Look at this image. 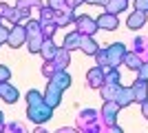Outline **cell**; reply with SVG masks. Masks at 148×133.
Wrapping results in <instances>:
<instances>
[{
  "instance_id": "obj_1",
  "label": "cell",
  "mask_w": 148,
  "mask_h": 133,
  "mask_svg": "<svg viewBox=\"0 0 148 133\" xmlns=\"http://www.w3.org/2000/svg\"><path fill=\"white\" fill-rule=\"evenodd\" d=\"M44 31H42V22L40 20H29L27 22V47L31 53H40V47L44 42Z\"/></svg>"
},
{
  "instance_id": "obj_2",
  "label": "cell",
  "mask_w": 148,
  "mask_h": 133,
  "mask_svg": "<svg viewBox=\"0 0 148 133\" xmlns=\"http://www.w3.org/2000/svg\"><path fill=\"white\" fill-rule=\"evenodd\" d=\"M53 113V107H49L47 102H38V104H27V115H29L31 122H36V124H44V122L51 118Z\"/></svg>"
},
{
  "instance_id": "obj_3",
  "label": "cell",
  "mask_w": 148,
  "mask_h": 133,
  "mask_svg": "<svg viewBox=\"0 0 148 133\" xmlns=\"http://www.w3.org/2000/svg\"><path fill=\"white\" fill-rule=\"evenodd\" d=\"M7 44H9V47H13V49H18V47H22V44H27V27L22 25V22L9 27Z\"/></svg>"
},
{
  "instance_id": "obj_4",
  "label": "cell",
  "mask_w": 148,
  "mask_h": 133,
  "mask_svg": "<svg viewBox=\"0 0 148 133\" xmlns=\"http://www.w3.org/2000/svg\"><path fill=\"white\" fill-rule=\"evenodd\" d=\"M73 27L82 33V36H93V33L99 29L97 22H95V18H91V16H75Z\"/></svg>"
},
{
  "instance_id": "obj_5",
  "label": "cell",
  "mask_w": 148,
  "mask_h": 133,
  "mask_svg": "<svg viewBox=\"0 0 148 133\" xmlns=\"http://www.w3.org/2000/svg\"><path fill=\"white\" fill-rule=\"evenodd\" d=\"M106 56H108V67H119L126 56V47L122 42H113L106 47Z\"/></svg>"
},
{
  "instance_id": "obj_6",
  "label": "cell",
  "mask_w": 148,
  "mask_h": 133,
  "mask_svg": "<svg viewBox=\"0 0 148 133\" xmlns=\"http://www.w3.org/2000/svg\"><path fill=\"white\" fill-rule=\"evenodd\" d=\"M119 109H122V107H119L115 100H104V109H102V115H99V118H102V122L106 124V129L115 124V120H117V111H119Z\"/></svg>"
},
{
  "instance_id": "obj_7",
  "label": "cell",
  "mask_w": 148,
  "mask_h": 133,
  "mask_svg": "<svg viewBox=\"0 0 148 133\" xmlns=\"http://www.w3.org/2000/svg\"><path fill=\"white\" fill-rule=\"evenodd\" d=\"M95 22H97V27H99V29H104V31H115V29L119 27L117 13H111V11H104L102 16H97Z\"/></svg>"
},
{
  "instance_id": "obj_8",
  "label": "cell",
  "mask_w": 148,
  "mask_h": 133,
  "mask_svg": "<svg viewBox=\"0 0 148 133\" xmlns=\"http://www.w3.org/2000/svg\"><path fill=\"white\" fill-rule=\"evenodd\" d=\"M60 100H62V89L58 87L56 82H51V80H49V84H47V91H44V102H47L49 107L56 109L58 104H60Z\"/></svg>"
},
{
  "instance_id": "obj_9",
  "label": "cell",
  "mask_w": 148,
  "mask_h": 133,
  "mask_svg": "<svg viewBox=\"0 0 148 133\" xmlns=\"http://www.w3.org/2000/svg\"><path fill=\"white\" fill-rule=\"evenodd\" d=\"M104 84V69L102 67H93V69H88V73H86V87L88 89H99Z\"/></svg>"
},
{
  "instance_id": "obj_10",
  "label": "cell",
  "mask_w": 148,
  "mask_h": 133,
  "mask_svg": "<svg viewBox=\"0 0 148 133\" xmlns=\"http://www.w3.org/2000/svg\"><path fill=\"white\" fill-rule=\"evenodd\" d=\"M113 100L117 102L122 109H126V107H130L133 102H135V95H133V89L130 87H122L119 84V89H117V93H115V98Z\"/></svg>"
},
{
  "instance_id": "obj_11",
  "label": "cell",
  "mask_w": 148,
  "mask_h": 133,
  "mask_svg": "<svg viewBox=\"0 0 148 133\" xmlns=\"http://www.w3.org/2000/svg\"><path fill=\"white\" fill-rule=\"evenodd\" d=\"M130 89H133L135 102H139V104H142V102L148 98V80H144V78H137L135 82L130 84Z\"/></svg>"
},
{
  "instance_id": "obj_12",
  "label": "cell",
  "mask_w": 148,
  "mask_h": 133,
  "mask_svg": "<svg viewBox=\"0 0 148 133\" xmlns=\"http://www.w3.org/2000/svg\"><path fill=\"white\" fill-rule=\"evenodd\" d=\"M97 120H99V113L95 111V109H82L80 111V127L82 129L97 127Z\"/></svg>"
},
{
  "instance_id": "obj_13",
  "label": "cell",
  "mask_w": 148,
  "mask_h": 133,
  "mask_svg": "<svg viewBox=\"0 0 148 133\" xmlns=\"http://www.w3.org/2000/svg\"><path fill=\"white\" fill-rule=\"evenodd\" d=\"M0 98L5 102H9V104H13V102L20 98V93H18V89L7 80V82H0Z\"/></svg>"
},
{
  "instance_id": "obj_14",
  "label": "cell",
  "mask_w": 148,
  "mask_h": 133,
  "mask_svg": "<svg viewBox=\"0 0 148 133\" xmlns=\"http://www.w3.org/2000/svg\"><path fill=\"white\" fill-rule=\"evenodd\" d=\"M49 80H51V82H56L58 87L62 89V91H66V89L71 87V82H73V78H71V76L66 73V69H58L56 73H53V76L49 78Z\"/></svg>"
},
{
  "instance_id": "obj_15",
  "label": "cell",
  "mask_w": 148,
  "mask_h": 133,
  "mask_svg": "<svg viewBox=\"0 0 148 133\" xmlns=\"http://www.w3.org/2000/svg\"><path fill=\"white\" fill-rule=\"evenodd\" d=\"M144 25H146V11L135 9V11L126 18V27H128V29H142Z\"/></svg>"
},
{
  "instance_id": "obj_16",
  "label": "cell",
  "mask_w": 148,
  "mask_h": 133,
  "mask_svg": "<svg viewBox=\"0 0 148 133\" xmlns=\"http://www.w3.org/2000/svg\"><path fill=\"white\" fill-rule=\"evenodd\" d=\"M69 62H71V51L64 49V47H58V53L53 56V64H56V69H66Z\"/></svg>"
},
{
  "instance_id": "obj_17",
  "label": "cell",
  "mask_w": 148,
  "mask_h": 133,
  "mask_svg": "<svg viewBox=\"0 0 148 133\" xmlns=\"http://www.w3.org/2000/svg\"><path fill=\"white\" fill-rule=\"evenodd\" d=\"M99 49V44L93 40V36H82L80 38V51H84L86 56H95Z\"/></svg>"
},
{
  "instance_id": "obj_18",
  "label": "cell",
  "mask_w": 148,
  "mask_h": 133,
  "mask_svg": "<svg viewBox=\"0 0 148 133\" xmlns=\"http://www.w3.org/2000/svg\"><path fill=\"white\" fill-rule=\"evenodd\" d=\"M73 20H75V13H73V9H71V7H64L62 11H56V22H58V27L71 25Z\"/></svg>"
},
{
  "instance_id": "obj_19",
  "label": "cell",
  "mask_w": 148,
  "mask_h": 133,
  "mask_svg": "<svg viewBox=\"0 0 148 133\" xmlns=\"http://www.w3.org/2000/svg\"><path fill=\"white\" fill-rule=\"evenodd\" d=\"M80 38H82V33L77 31V29H73L71 33H66V38H64V49L69 51H75V49H80Z\"/></svg>"
},
{
  "instance_id": "obj_20",
  "label": "cell",
  "mask_w": 148,
  "mask_h": 133,
  "mask_svg": "<svg viewBox=\"0 0 148 133\" xmlns=\"http://www.w3.org/2000/svg\"><path fill=\"white\" fill-rule=\"evenodd\" d=\"M40 53H42L44 60H53V56L58 53V47H56V42H53V38H44L42 47H40Z\"/></svg>"
},
{
  "instance_id": "obj_21",
  "label": "cell",
  "mask_w": 148,
  "mask_h": 133,
  "mask_svg": "<svg viewBox=\"0 0 148 133\" xmlns=\"http://www.w3.org/2000/svg\"><path fill=\"white\" fill-rule=\"evenodd\" d=\"M124 62H126V67H128V69L137 71V69H139V67H142L144 58L139 56L137 51H126V56H124Z\"/></svg>"
},
{
  "instance_id": "obj_22",
  "label": "cell",
  "mask_w": 148,
  "mask_h": 133,
  "mask_svg": "<svg viewBox=\"0 0 148 133\" xmlns=\"http://www.w3.org/2000/svg\"><path fill=\"white\" fill-rule=\"evenodd\" d=\"M119 84H113V82H104L102 87H99V93H102V98L104 100H113L115 98V93H117Z\"/></svg>"
},
{
  "instance_id": "obj_23",
  "label": "cell",
  "mask_w": 148,
  "mask_h": 133,
  "mask_svg": "<svg viewBox=\"0 0 148 133\" xmlns=\"http://www.w3.org/2000/svg\"><path fill=\"white\" fill-rule=\"evenodd\" d=\"M126 7H128V0H108L104 5V9L111 11V13H119V11H124Z\"/></svg>"
},
{
  "instance_id": "obj_24",
  "label": "cell",
  "mask_w": 148,
  "mask_h": 133,
  "mask_svg": "<svg viewBox=\"0 0 148 133\" xmlns=\"http://www.w3.org/2000/svg\"><path fill=\"white\" fill-rule=\"evenodd\" d=\"M16 7H18V9H27V11H31V9H38V11H40L44 7V2L42 0H18Z\"/></svg>"
},
{
  "instance_id": "obj_25",
  "label": "cell",
  "mask_w": 148,
  "mask_h": 133,
  "mask_svg": "<svg viewBox=\"0 0 148 133\" xmlns=\"http://www.w3.org/2000/svg\"><path fill=\"white\" fill-rule=\"evenodd\" d=\"M135 51L146 60L148 58V38H137L135 40Z\"/></svg>"
},
{
  "instance_id": "obj_26",
  "label": "cell",
  "mask_w": 148,
  "mask_h": 133,
  "mask_svg": "<svg viewBox=\"0 0 148 133\" xmlns=\"http://www.w3.org/2000/svg\"><path fill=\"white\" fill-rule=\"evenodd\" d=\"M93 58L97 60V64L102 67V69H104V67H108V56H106V47H99L97 53H95Z\"/></svg>"
},
{
  "instance_id": "obj_27",
  "label": "cell",
  "mask_w": 148,
  "mask_h": 133,
  "mask_svg": "<svg viewBox=\"0 0 148 133\" xmlns=\"http://www.w3.org/2000/svg\"><path fill=\"white\" fill-rule=\"evenodd\" d=\"M44 95L40 93V91H36V89H31L29 93H27V104H38V102H42Z\"/></svg>"
},
{
  "instance_id": "obj_28",
  "label": "cell",
  "mask_w": 148,
  "mask_h": 133,
  "mask_svg": "<svg viewBox=\"0 0 148 133\" xmlns=\"http://www.w3.org/2000/svg\"><path fill=\"white\" fill-rule=\"evenodd\" d=\"M56 64H53V60H44V64H42V76L44 78H51L53 73H56Z\"/></svg>"
},
{
  "instance_id": "obj_29",
  "label": "cell",
  "mask_w": 148,
  "mask_h": 133,
  "mask_svg": "<svg viewBox=\"0 0 148 133\" xmlns=\"http://www.w3.org/2000/svg\"><path fill=\"white\" fill-rule=\"evenodd\" d=\"M47 7H51L53 11H62V9L69 7V5H66V0H49V5H47Z\"/></svg>"
},
{
  "instance_id": "obj_30",
  "label": "cell",
  "mask_w": 148,
  "mask_h": 133,
  "mask_svg": "<svg viewBox=\"0 0 148 133\" xmlns=\"http://www.w3.org/2000/svg\"><path fill=\"white\" fill-rule=\"evenodd\" d=\"M7 80H11V71H9V67L0 64V82H7Z\"/></svg>"
},
{
  "instance_id": "obj_31",
  "label": "cell",
  "mask_w": 148,
  "mask_h": 133,
  "mask_svg": "<svg viewBox=\"0 0 148 133\" xmlns=\"http://www.w3.org/2000/svg\"><path fill=\"white\" fill-rule=\"evenodd\" d=\"M9 13H11V7L7 5V2H0V20L9 18Z\"/></svg>"
},
{
  "instance_id": "obj_32",
  "label": "cell",
  "mask_w": 148,
  "mask_h": 133,
  "mask_svg": "<svg viewBox=\"0 0 148 133\" xmlns=\"http://www.w3.org/2000/svg\"><path fill=\"white\" fill-rule=\"evenodd\" d=\"M139 78H144V80H148V60H144L142 62V67H139Z\"/></svg>"
},
{
  "instance_id": "obj_33",
  "label": "cell",
  "mask_w": 148,
  "mask_h": 133,
  "mask_svg": "<svg viewBox=\"0 0 148 133\" xmlns=\"http://www.w3.org/2000/svg\"><path fill=\"white\" fill-rule=\"evenodd\" d=\"M135 9H139V11H146V13H148V0H135Z\"/></svg>"
},
{
  "instance_id": "obj_34",
  "label": "cell",
  "mask_w": 148,
  "mask_h": 133,
  "mask_svg": "<svg viewBox=\"0 0 148 133\" xmlns=\"http://www.w3.org/2000/svg\"><path fill=\"white\" fill-rule=\"evenodd\" d=\"M7 36H9V27H2V22H0V44L7 42Z\"/></svg>"
},
{
  "instance_id": "obj_35",
  "label": "cell",
  "mask_w": 148,
  "mask_h": 133,
  "mask_svg": "<svg viewBox=\"0 0 148 133\" xmlns=\"http://www.w3.org/2000/svg\"><path fill=\"white\" fill-rule=\"evenodd\" d=\"M82 2H84V0H66V5L71 7V9H77V7H80Z\"/></svg>"
},
{
  "instance_id": "obj_36",
  "label": "cell",
  "mask_w": 148,
  "mask_h": 133,
  "mask_svg": "<svg viewBox=\"0 0 148 133\" xmlns=\"http://www.w3.org/2000/svg\"><path fill=\"white\" fill-rule=\"evenodd\" d=\"M142 115H144V118L148 120V98H146V100L142 102Z\"/></svg>"
},
{
  "instance_id": "obj_37",
  "label": "cell",
  "mask_w": 148,
  "mask_h": 133,
  "mask_svg": "<svg viewBox=\"0 0 148 133\" xmlns=\"http://www.w3.org/2000/svg\"><path fill=\"white\" fill-rule=\"evenodd\" d=\"M7 129H11V131H25V127H22V124H18V122H13V124H9Z\"/></svg>"
},
{
  "instance_id": "obj_38",
  "label": "cell",
  "mask_w": 148,
  "mask_h": 133,
  "mask_svg": "<svg viewBox=\"0 0 148 133\" xmlns=\"http://www.w3.org/2000/svg\"><path fill=\"white\" fill-rule=\"evenodd\" d=\"M84 2H88V5H102V7H104L108 0H84Z\"/></svg>"
}]
</instances>
